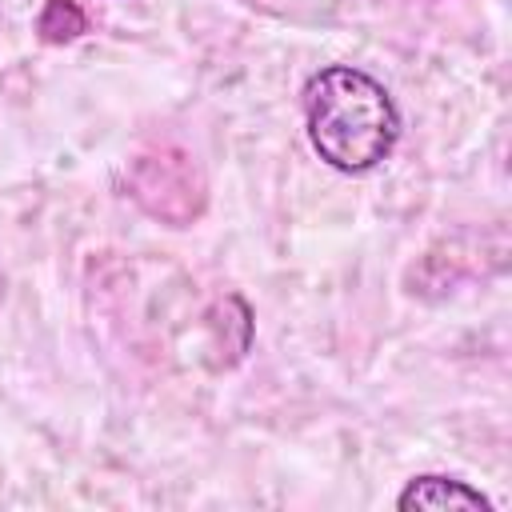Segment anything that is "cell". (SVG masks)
<instances>
[{"label":"cell","mask_w":512,"mask_h":512,"mask_svg":"<svg viewBox=\"0 0 512 512\" xmlns=\"http://www.w3.org/2000/svg\"><path fill=\"white\" fill-rule=\"evenodd\" d=\"M308 140L336 172H368L400 140V112L380 80L352 64H328L304 84Z\"/></svg>","instance_id":"1"},{"label":"cell","mask_w":512,"mask_h":512,"mask_svg":"<svg viewBox=\"0 0 512 512\" xmlns=\"http://www.w3.org/2000/svg\"><path fill=\"white\" fill-rule=\"evenodd\" d=\"M396 508H404V512H412V508H420V512H456V508L488 512L492 500L480 488H472V484H464L456 476H416L396 496Z\"/></svg>","instance_id":"2"},{"label":"cell","mask_w":512,"mask_h":512,"mask_svg":"<svg viewBox=\"0 0 512 512\" xmlns=\"http://www.w3.org/2000/svg\"><path fill=\"white\" fill-rule=\"evenodd\" d=\"M88 32V12L76 0H48L36 16V36L44 44H72Z\"/></svg>","instance_id":"3"}]
</instances>
